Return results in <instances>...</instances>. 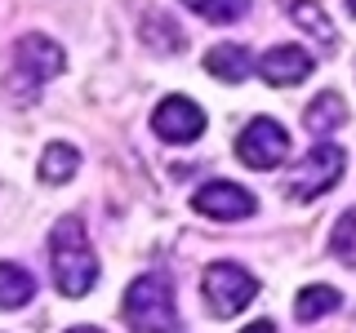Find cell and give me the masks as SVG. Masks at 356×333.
Masks as SVG:
<instances>
[{
    "label": "cell",
    "instance_id": "cell-1",
    "mask_svg": "<svg viewBox=\"0 0 356 333\" xmlns=\"http://www.w3.org/2000/svg\"><path fill=\"white\" fill-rule=\"evenodd\" d=\"M49 271H54V289L63 298H85L98 284V258L89 249L85 222L76 214L58 218L49 231Z\"/></svg>",
    "mask_w": 356,
    "mask_h": 333
},
{
    "label": "cell",
    "instance_id": "cell-2",
    "mask_svg": "<svg viewBox=\"0 0 356 333\" xmlns=\"http://www.w3.org/2000/svg\"><path fill=\"white\" fill-rule=\"evenodd\" d=\"M120 316L134 333H174L178 325V302H174V284L165 275H138L125 289Z\"/></svg>",
    "mask_w": 356,
    "mask_h": 333
},
{
    "label": "cell",
    "instance_id": "cell-3",
    "mask_svg": "<svg viewBox=\"0 0 356 333\" xmlns=\"http://www.w3.org/2000/svg\"><path fill=\"white\" fill-rule=\"evenodd\" d=\"M254 293H259V280L236 262H209L205 275H200V298H205L209 316H218V320L245 311L254 302Z\"/></svg>",
    "mask_w": 356,
    "mask_h": 333
},
{
    "label": "cell",
    "instance_id": "cell-4",
    "mask_svg": "<svg viewBox=\"0 0 356 333\" xmlns=\"http://www.w3.org/2000/svg\"><path fill=\"white\" fill-rule=\"evenodd\" d=\"M343 169H348V155H343V147H334V142H321V147H312V151L303 155V164L289 173L285 196L298 200V205H307V200L325 196L330 187H339Z\"/></svg>",
    "mask_w": 356,
    "mask_h": 333
},
{
    "label": "cell",
    "instance_id": "cell-5",
    "mask_svg": "<svg viewBox=\"0 0 356 333\" xmlns=\"http://www.w3.org/2000/svg\"><path fill=\"white\" fill-rule=\"evenodd\" d=\"M58 71H63V49L49 36L31 31V36H22L14 44V85H22V94H27V98L36 94L44 80H54Z\"/></svg>",
    "mask_w": 356,
    "mask_h": 333
},
{
    "label": "cell",
    "instance_id": "cell-6",
    "mask_svg": "<svg viewBox=\"0 0 356 333\" xmlns=\"http://www.w3.org/2000/svg\"><path fill=\"white\" fill-rule=\"evenodd\" d=\"M236 155H241L245 169H276L289 155V133L272 116H254L245 125V133L236 138Z\"/></svg>",
    "mask_w": 356,
    "mask_h": 333
},
{
    "label": "cell",
    "instance_id": "cell-7",
    "mask_svg": "<svg viewBox=\"0 0 356 333\" xmlns=\"http://www.w3.org/2000/svg\"><path fill=\"white\" fill-rule=\"evenodd\" d=\"M192 209L200 218H214V222H245L259 214V200L254 191H245L236 182H205L192 196Z\"/></svg>",
    "mask_w": 356,
    "mask_h": 333
},
{
    "label": "cell",
    "instance_id": "cell-8",
    "mask_svg": "<svg viewBox=\"0 0 356 333\" xmlns=\"http://www.w3.org/2000/svg\"><path fill=\"white\" fill-rule=\"evenodd\" d=\"M152 129H156L161 142L183 147V142H196L200 133H205V111H200L192 98L174 94V98H165V103L152 111Z\"/></svg>",
    "mask_w": 356,
    "mask_h": 333
},
{
    "label": "cell",
    "instance_id": "cell-9",
    "mask_svg": "<svg viewBox=\"0 0 356 333\" xmlns=\"http://www.w3.org/2000/svg\"><path fill=\"white\" fill-rule=\"evenodd\" d=\"M254 71L263 76L267 85H298L307 80L312 71H316V62H312L307 49H298V44H276V49H267L259 62H254Z\"/></svg>",
    "mask_w": 356,
    "mask_h": 333
},
{
    "label": "cell",
    "instance_id": "cell-10",
    "mask_svg": "<svg viewBox=\"0 0 356 333\" xmlns=\"http://www.w3.org/2000/svg\"><path fill=\"white\" fill-rule=\"evenodd\" d=\"M205 71L214 76V80H222V85H241L245 76H254V58H250L245 44L222 40V44H214V49L205 53Z\"/></svg>",
    "mask_w": 356,
    "mask_h": 333
},
{
    "label": "cell",
    "instance_id": "cell-11",
    "mask_svg": "<svg viewBox=\"0 0 356 333\" xmlns=\"http://www.w3.org/2000/svg\"><path fill=\"white\" fill-rule=\"evenodd\" d=\"M36 298V275L18 262H0V311L27 307Z\"/></svg>",
    "mask_w": 356,
    "mask_h": 333
},
{
    "label": "cell",
    "instance_id": "cell-12",
    "mask_svg": "<svg viewBox=\"0 0 356 333\" xmlns=\"http://www.w3.org/2000/svg\"><path fill=\"white\" fill-rule=\"evenodd\" d=\"M343 120H348V103H343L334 89L316 94V98L307 103V111H303V125H307L312 133H330V129H339Z\"/></svg>",
    "mask_w": 356,
    "mask_h": 333
},
{
    "label": "cell",
    "instance_id": "cell-13",
    "mask_svg": "<svg viewBox=\"0 0 356 333\" xmlns=\"http://www.w3.org/2000/svg\"><path fill=\"white\" fill-rule=\"evenodd\" d=\"M289 18L298 22V31H307V36L321 40L325 49L339 44V36H334V22L325 18V9H321L316 0H289Z\"/></svg>",
    "mask_w": 356,
    "mask_h": 333
},
{
    "label": "cell",
    "instance_id": "cell-14",
    "mask_svg": "<svg viewBox=\"0 0 356 333\" xmlns=\"http://www.w3.org/2000/svg\"><path fill=\"white\" fill-rule=\"evenodd\" d=\"M81 169V151L72 142H49L40 155V182H72Z\"/></svg>",
    "mask_w": 356,
    "mask_h": 333
},
{
    "label": "cell",
    "instance_id": "cell-15",
    "mask_svg": "<svg viewBox=\"0 0 356 333\" xmlns=\"http://www.w3.org/2000/svg\"><path fill=\"white\" fill-rule=\"evenodd\" d=\"M343 307V293L334 284H307L303 293L294 298V316L298 320H321V316H330V311H339Z\"/></svg>",
    "mask_w": 356,
    "mask_h": 333
},
{
    "label": "cell",
    "instance_id": "cell-16",
    "mask_svg": "<svg viewBox=\"0 0 356 333\" xmlns=\"http://www.w3.org/2000/svg\"><path fill=\"white\" fill-rule=\"evenodd\" d=\"M143 40H147L156 53H183V44H187L170 14H147L143 18Z\"/></svg>",
    "mask_w": 356,
    "mask_h": 333
},
{
    "label": "cell",
    "instance_id": "cell-17",
    "mask_svg": "<svg viewBox=\"0 0 356 333\" xmlns=\"http://www.w3.org/2000/svg\"><path fill=\"white\" fill-rule=\"evenodd\" d=\"M330 249H334V258H339L343 266H352V271H356V209H348V214L334 222Z\"/></svg>",
    "mask_w": 356,
    "mask_h": 333
},
{
    "label": "cell",
    "instance_id": "cell-18",
    "mask_svg": "<svg viewBox=\"0 0 356 333\" xmlns=\"http://www.w3.org/2000/svg\"><path fill=\"white\" fill-rule=\"evenodd\" d=\"M187 9H196L200 18H209V22H236L250 14V0H183Z\"/></svg>",
    "mask_w": 356,
    "mask_h": 333
},
{
    "label": "cell",
    "instance_id": "cell-19",
    "mask_svg": "<svg viewBox=\"0 0 356 333\" xmlns=\"http://www.w3.org/2000/svg\"><path fill=\"white\" fill-rule=\"evenodd\" d=\"M241 333H276V325L272 320H254V325H245Z\"/></svg>",
    "mask_w": 356,
    "mask_h": 333
},
{
    "label": "cell",
    "instance_id": "cell-20",
    "mask_svg": "<svg viewBox=\"0 0 356 333\" xmlns=\"http://www.w3.org/2000/svg\"><path fill=\"white\" fill-rule=\"evenodd\" d=\"M67 333H103V329H94V325H76V329H67Z\"/></svg>",
    "mask_w": 356,
    "mask_h": 333
},
{
    "label": "cell",
    "instance_id": "cell-21",
    "mask_svg": "<svg viewBox=\"0 0 356 333\" xmlns=\"http://www.w3.org/2000/svg\"><path fill=\"white\" fill-rule=\"evenodd\" d=\"M348 9H352V14H356V0H348Z\"/></svg>",
    "mask_w": 356,
    "mask_h": 333
}]
</instances>
